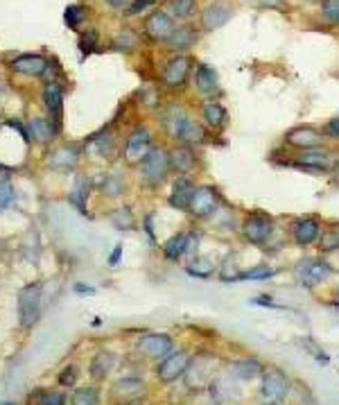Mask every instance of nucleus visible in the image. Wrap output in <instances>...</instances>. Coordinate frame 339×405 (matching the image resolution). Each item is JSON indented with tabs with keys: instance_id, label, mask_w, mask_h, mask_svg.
<instances>
[{
	"instance_id": "obj_1",
	"label": "nucleus",
	"mask_w": 339,
	"mask_h": 405,
	"mask_svg": "<svg viewBox=\"0 0 339 405\" xmlns=\"http://www.w3.org/2000/svg\"><path fill=\"white\" fill-rule=\"evenodd\" d=\"M161 127L174 143L197 148V145H204L208 141V129L204 127V123H199L188 109L176 102H170L161 111Z\"/></svg>"
},
{
	"instance_id": "obj_2",
	"label": "nucleus",
	"mask_w": 339,
	"mask_h": 405,
	"mask_svg": "<svg viewBox=\"0 0 339 405\" xmlns=\"http://www.w3.org/2000/svg\"><path fill=\"white\" fill-rule=\"evenodd\" d=\"M335 164V154L330 152L326 145H319V148H310V150H285V161L282 166H292L296 170H303V172H312V175H330Z\"/></svg>"
},
{
	"instance_id": "obj_3",
	"label": "nucleus",
	"mask_w": 339,
	"mask_h": 405,
	"mask_svg": "<svg viewBox=\"0 0 339 405\" xmlns=\"http://www.w3.org/2000/svg\"><path fill=\"white\" fill-rule=\"evenodd\" d=\"M240 233L249 245L265 249V245L276 233V220L269 213H265V210H249L240 220Z\"/></svg>"
},
{
	"instance_id": "obj_4",
	"label": "nucleus",
	"mask_w": 339,
	"mask_h": 405,
	"mask_svg": "<svg viewBox=\"0 0 339 405\" xmlns=\"http://www.w3.org/2000/svg\"><path fill=\"white\" fill-rule=\"evenodd\" d=\"M172 172L170 170V159H167V150L163 148V145H154L147 157H145L141 161V179L145 186H150V188H156V186H161L167 175Z\"/></svg>"
},
{
	"instance_id": "obj_5",
	"label": "nucleus",
	"mask_w": 339,
	"mask_h": 405,
	"mask_svg": "<svg viewBox=\"0 0 339 405\" xmlns=\"http://www.w3.org/2000/svg\"><path fill=\"white\" fill-rule=\"evenodd\" d=\"M41 297H43L41 283H28L19 293L16 306H19V324L23 328H32L39 322V315H41Z\"/></svg>"
},
{
	"instance_id": "obj_6",
	"label": "nucleus",
	"mask_w": 339,
	"mask_h": 405,
	"mask_svg": "<svg viewBox=\"0 0 339 405\" xmlns=\"http://www.w3.org/2000/svg\"><path fill=\"white\" fill-rule=\"evenodd\" d=\"M324 220L319 215H298L289 222V238L296 247H312L319 245L321 231H324Z\"/></svg>"
},
{
	"instance_id": "obj_7",
	"label": "nucleus",
	"mask_w": 339,
	"mask_h": 405,
	"mask_svg": "<svg viewBox=\"0 0 339 405\" xmlns=\"http://www.w3.org/2000/svg\"><path fill=\"white\" fill-rule=\"evenodd\" d=\"M222 195L220 190H217V186L213 184H201L192 192V199H190V206H188V213L195 217V220H208L217 208L222 204Z\"/></svg>"
},
{
	"instance_id": "obj_8",
	"label": "nucleus",
	"mask_w": 339,
	"mask_h": 405,
	"mask_svg": "<svg viewBox=\"0 0 339 405\" xmlns=\"http://www.w3.org/2000/svg\"><path fill=\"white\" fill-rule=\"evenodd\" d=\"M292 392V378H289L280 367H267L263 374L260 396L265 401L282 403Z\"/></svg>"
},
{
	"instance_id": "obj_9",
	"label": "nucleus",
	"mask_w": 339,
	"mask_h": 405,
	"mask_svg": "<svg viewBox=\"0 0 339 405\" xmlns=\"http://www.w3.org/2000/svg\"><path fill=\"white\" fill-rule=\"evenodd\" d=\"M195 70V61L190 55L176 52L174 57H170L167 63L161 70V82L170 88H181L183 84H188V79Z\"/></svg>"
},
{
	"instance_id": "obj_10",
	"label": "nucleus",
	"mask_w": 339,
	"mask_h": 405,
	"mask_svg": "<svg viewBox=\"0 0 339 405\" xmlns=\"http://www.w3.org/2000/svg\"><path fill=\"white\" fill-rule=\"evenodd\" d=\"M294 277L303 288L312 290L321 286V283H326L333 277V272H330V267L326 265L324 258L319 256V258H303V261H298L294 267Z\"/></svg>"
},
{
	"instance_id": "obj_11",
	"label": "nucleus",
	"mask_w": 339,
	"mask_h": 405,
	"mask_svg": "<svg viewBox=\"0 0 339 405\" xmlns=\"http://www.w3.org/2000/svg\"><path fill=\"white\" fill-rule=\"evenodd\" d=\"M282 143H285V148H289L292 152H298V150L319 148V145L326 143V139H324V134H321V127L296 125L282 134Z\"/></svg>"
},
{
	"instance_id": "obj_12",
	"label": "nucleus",
	"mask_w": 339,
	"mask_h": 405,
	"mask_svg": "<svg viewBox=\"0 0 339 405\" xmlns=\"http://www.w3.org/2000/svg\"><path fill=\"white\" fill-rule=\"evenodd\" d=\"M190 362H192V355H190L188 351H172V353L165 355V358L158 362V367H156V378H158L163 385L176 383V380L183 378L185 374H188Z\"/></svg>"
},
{
	"instance_id": "obj_13",
	"label": "nucleus",
	"mask_w": 339,
	"mask_h": 405,
	"mask_svg": "<svg viewBox=\"0 0 339 405\" xmlns=\"http://www.w3.org/2000/svg\"><path fill=\"white\" fill-rule=\"evenodd\" d=\"M233 19V5L231 0H211L199 16V28L204 32H215L224 28Z\"/></svg>"
},
{
	"instance_id": "obj_14",
	"label": "nucleus",
	"mask_w": 339,
	"mask_h": 405,
	"mask_svg": "<svg viewBox=\"0 0 339 405\" xmlns=\"http://www.w3.org/2000/svg\"><path fill=\"white\" fill-rule=\"evenodd\" d=\"M167 159H170V170L176 177H190L199 166L197 152L192 145H183V143H174L172 150H167Z\"/></svg>"
},
{
	"instance_id": "obj_15",
	"label": "nucleus",
	"mask_w": 339,
	"mask_h": 405,
	"mask_svg": "<svg viewBox=\"0 0 339 405\" xmlns=\"http://www.w3.org/2000/svg\"><path fill=\"white\" fill-rule=\"evenodd\" d=\"M154 148L152 145V134L147 127H136L129 134L127 145H125V161L129 166H141V161L147 157V152Z\"/></svg>"
},
{
	"instance_id": "obj_16",
	"label": "nucleus",
	"mask_w": 339,
	"mask_h": 405,
	"mask_svg": "<svg viewBox=\"0 0 339 405\" xmlns=\"http://www.w3.org/2000/svg\"><path fill=\"white\" fill-rule=\"evenodd\" d=\"M136 349L143 353L145 358H165L174 351V339L167 333H145L138 342H136Z\"/></svg>"
},
{
	"instance_id": "obj_17",
	"label": "nucleus",
	"mask_w": 339,
	"mask_h": 405,
	"mask_svg": "<svg viewBox=\"0 0 339 405\" xmlns=\"http://www.w3.org/2000/svg\"><path fill=\"white\" fill-rule=\"evenodd\" d=\"M195 86L204 100H217L222 95L220 77H217V70L211 63L201 61L195 66Z\"/></svg>"
},
{
	"instance_id": "obj_18",
	"label": "nucleus",
	"mask_w": 339,
	"mask_h": 405,
	"mask_svg": "<svg viewBox=\"0 0 339 405\" xmlns=\"http://www.w3.org/2000/svg\"><path fill=\"white\" fill-rule=\"evenodd\" d=\"M174 28H176V23L165 10L152 12L147 19H145V34H147L152 41H163L165 43L167 37L174 32Z\"/></svg>"
},
{
	"instance_id": "obj_19",
	"label": "nucleus",
	"mask_w": 339,
	"mask_h": 405,
	"mask_svg": "<svg viewBox=\"0 0 339 405\" xmlns=\"http://www.w3.org/2000/svg\"><path fill=\"white\" fill-rule=\"evenodd\" d=\"M195 188H197V184H195L192 177H176L174 184H172V190H170L167 204L172 208H176V210L188 213V206H190V199H192Z\"/></svg>"
},
{
	"instance_id": "obj_20",
	"label": "nucleus",
	"mask_w": 339,
	"mask_h": 405,
	"mask_svg": "<svg viewBox=\"0 0 339 405\" xmlns=\"http://www.w3.org/2000/svg\"><path fill=\"white\" fill-rule=\"evenodd\" d=\"M12 70L21 72V75H28V77H39V75H45L48 68H50V59L43 55H21L16 57V59L10 61Z\"/></svg>"
},
{
	"instance_id": "obj_21",
	"label": "nucleus",
	"mask_w": 339,
	"mask_h": 405,
	"mask_svg": "<svg viewBox=\"0 0 339 405\" xmlns=\"http://www.w3.org/2000/svg\"><path fill=\"white\" fill-rule=\"evenodd\" d=\"M147 392V385L141 378H120L116 385L111 387V399L118 403H132Z\"/></svg>"
},
{
	"instance_id": "obj_22",
	"label": "nucleus",
	"mask_w": 339,
	"mask_h": 405,
	"mask_svg": "<svg viewBox=\"0 0 339 405\" xmlns=\"http://www.w3.org/2000/svg\"><path fill=\"white\" fill-rule=\"evenodd\" d=\"M201 123L211 132H220L229 123V111L220 100H206L201 104Z\"/></svg>"
},
{
	"instance_id": "obj_23",
	"label": "nucleus",
	"mask_w": 339,
	"mask_h": 405,
	"mask_svg": "<svg viewBox=\"0 0 339 405\" xmlns=\"http://www.w3.org/2000/svg\"><path fill=\"white\" fill-rule=\"evenodd\" d=\"M229 371L236 378L249 383V380H256V378H260L265 374V364L258 358H236V360L229 362Z\"/></svg>"
},
{
	"instance_id": "obj_24",
	"label": "nucleus",
	"mask_w": 339,
	"mask_h": 405,
	"mask_svg": "<svg viewBox=\"0 0 339 405\" xmlns=\"http://www.w3.org/2000/svg\"><path fill=\"white\" fill-rule=\"evenodd\" d=\"M197 39H199V30H195L192 26H176L172 34L167 37L165 48H170V50H174V52H183L195 46Z\"/></svg>"
},
{
	"instance_id": "obj_25",
	"label": "nucleus",
	"mask_w": 339,
	"mask_h": 405,
	"mask_svg": "<svg viewBox=\"0 0 339 405\" xmlns=\"http://www.w3.org/2000/svg\"><path fill=\"white\" fill-rule=\"evenodd\" d=\"M190 240H192V231H179L163 245V256L167 261H179V258L188 254Z\"/></svg>"
},
{
	"instance_id": "obj_26",
	"label": "nucleus",
	"mask_w": 339,
	"mask_h": 405,
	"mask_svg": "<svg viewBox=\"0 0 339 405\" xmlns=\"http://www.w3.org/2000/svg\"><path fill=\"white\" fill-rule=\"evenodd\" d=\"M43 102L48 111L52 113V118L56 120V125L61 123V113H63V86L56 84V82H50L45 84L43 88Z\"/></svg>"
},
{
	"instance_id": "obj_27",
	"label": "nucleus",
	"mask_w": 339,
	"mask_h": 405,
	"mask_svg": "<svg viewBox=\"0 0 339 405\" xmlns=\"http://www.w3.org/2000/svg\"><path fill=\"white\" fill-rule=\"evenodd\" d=\"M79 161V150L75 148H56L50 159H48V164H50L52 170H61V172H66V170H72L77 166Z\"/></svg>"
},
{
	"instance_id": "obj_28",
	"label": "nucleus",
	"mask_w": 339,
	"mask_h": 405,
	"mask_svg": "<svg viewBox=\"0 0 339 405\" xmlns=\"http://www.w3.org/2000/svg\"><path fill=\"white\" fill-rule=\"evenodd\" d=\"M116 355H113L111 351H100L95 358L91 360V367H88V374H91L93 380H104L107 378L113 367H116Z\"/></svg>"
},
{
	"instance_id": "obj_29",
	"label": "nucleus",
	"mask_w": 339,
	"mask_h": 405,
	"mask_svg": "<svg viewBox=\"0 0 339 405\" xmlns=\"http://www.w3.org/2000/svg\"><path fill=\"white\" fill-rule=\"evenodd\" d=\"M208 220L213 222V226L224 229V231H233V229H238L240 226V220L236 217V208H231V204H226V201H222L220 208H217Z\"/></svg>"
},
{
	"instance_id": "obj_30",
	"label": "nucleus",
	"mask_w": 339,
	"mask_h": 405,
	"mask_svg": "<svg viewBox=\"0 0 339 405\" xmlns=\"http://www.w3.org/2000/svg\"><path fill=\"white\" fill-rule=\"evenodd\" d=\"M185 272L190 274L192 279H213L217 267L213 261H208V258H190V263H185Z\"/></svg>"
},
{
	"instance_id": "obj_31",
	"label": "nucleus",
	"mask_w": 339,
	"mask_h": 405,
	"mask_svg": "<svg viewBox=\"0 0 339 405\" xmlns=\"http://www.w3.org/2000/svg\"><path fill=\"white\" fill-rule=\"evenodd\" d=\"M197 0H167L165 3V12L172 16L174 21H183L190 19L192 14L197 12Z\"/></svg>"
},
{
	"instance_id": "obj_32",
	"label": "nucleus",
	"mask_w": 339,
	"mask_h": 405,
	"mask_svg": "<svg viewBox=\"0 0 339 405\" xmlns=\"http://www.w3.org/2000/svg\"><path fill=\"white\" fill-rule=\"evenodd\" d=\"M54 129L56 127L50 125V120H45V118H32L28 132H32L30 134L32 139H37V141H41V143H48V141L54 139Z\"/></svg>"
},
{
	"instance_id": "obj_33",
	"label": "nucleus",
	"mask_w": 339,
	"mask_h": 405,
	"mask_svg": "<svg viewBox=\"0 0 339 405\" xmlns=\"http://www.w3.org/2000/svg\"><path fill=\"white\" fill-rule=\"evenodd\" d=\"M274 274H276V270L269 265H256L251 267V270H240L236 277H233V281H267L271 279Z\"/></svg>"
},
{
	"instance_id": "obj_34",
	"label": "nucleus",
	"mask_w": 339,
	"mask_h": 405,
	"mask_svg": "<svg viewBox=\"0 0 339 405\" xmlns=\"http://www.w3.org/2000/svg\"><path fill=\"white\" fill-rule=\"evenodd\" d=\"M337 249H339V224L324 226L319 238V252L330 254V252H337Z\"/></svg>"
},
{
	"instance_id": "obj_35",
	"label": "nucleus",
	"mask_w": 339,
	"mask_h": 405,
	"mask_svg": "<svg viewBox=\"0 0 339 405\" xmlns=\"http://www.w3.org/2000/svg\"><path fill=\"white\" fill-rule=\"evenodd\" d=\"M70 403L72 405H100V392H98V387H93V385L77 387V390L72 392Z\"/></svg>"
},
{
	"instance_id": "obj_36",
	"label": "nucleus",
	"mask_w": 339,
	"mask_h": 405,
	"mask_svg": "<svg viewBox=\"0 0 339 405\" xmlns=\"http://www.w3.org/2000/svg\"><path fill=\"white\" fill-rule=\"evenodd\" d=\"M136 43H138V37H136L132 30H123L113 37V48H116L118 52H132Z\"/></svg>"
},
{
	"instance_id": "obj_37",
	"label": "nucleus",
	"mask_w": 339,
	"mask_h": 405,
	"mask_svg": "<svg viewBox=\"0 0 339 405\" xmlns=\"http://www.w3.org/2000/svg\"><path fill=\"white\" fill-rule=\"evenodd\" d=\"M109 220L113 222V226H116V229H125V231H129V229H134V215H132V208H116L113 210V213L109 215Z\"/></svg>"
},
{
	"instance_id": "obj_38",
	"label": "nucleus",
	"mask_w": 339,
	"mask_h": 405,
	"mask_svg": "<svg viewBox=\"0 0 339 405\" xmlns=\"http://www.w3.org/2000/svg\"><path fill=\"white\" fill-rule=\"evenodd\" d=\"M63 21H66V26L70 30H77L86 21V10L82 5H68L66 10H63Z\"/></svg>"
},
{
	"instance_id": "obj_39",
	"label": "nucleus",
	"mask_w": 339,
	"mask_h": 405,
	"mask_svg": "<svg viewBox=\"0 0 339 405\" xmlns=\"http://www.w3.org/2000/svg\"><path fill=\"white\" fill-rule=\"evenodd\" d=\"M88 179H79L75 184V188H72L70 192V199H72V204H75L82 213H86V199H88Z\"/></svg>"
},
{
	"instance_id": "obj_40",
	"label": "nucleus",
	"mask_w": 339,
	"mask_h": 405,
	"mask_svg": "<svg viewBox=\"0 0 339 405\" xmlns=\"http://www.w3.org/2000/svg\"><path fill=\"white\" fill-rule=\"evenodd\" d=\"M321 16L330 26H339V0H321Z\"/></svg>"
},
{
	"instance_id": "obj_41",
	"label": "nucleus",
	"mask_w": 339,
	"mask_h": 405,
	"mask_svg": "<svg viewBox=\"0 0 339 405\" xmlns=\"http://www.w3.org/2000/svg\"><path fill=\"white\" fill-rule=\"evenodd\" d=\"M37 405H66V394L56 392V390H48L37 396Z\"/></svg>"
},
{
	"instance_id": "obj_42",
	"label": "nucleus",
	"mask_w": 339,
	"mask_h": 405,
	"mask_svg": "<svg viewBox=\"0 0 339 405\" xmlns=\"http://www.w3.org/2000/svg\"><path fill=\"white\" fill-rule=\"evenodd\" d=\"M301 344H303V351L305 353H310L314 360H317L319 364H328L330 362V358H328V353L324 351V349H319V344H314L312 339H301Z\"/></svg>"
},
{
	"instance_id": "obj_43",
	"label": "nucleus",
	"mask_w": 339,
	"mask_h": 405,
	"mask_svg": "<svg viewBox=\"0 0 339 405\" xmlns=\"http://www.w3.org/2000/svg\"><path fill=\"white\" fill-rule=\"evenodd\" d=\"M98 32L95 30H86L82 37H79V50L82 55H91L95 50V46H98Z\"/></svg>"
},
{
	"instance_id": "obj_44",
	"label": "nucleus",
	"mask_w": 339,
	"mask_h": 405,
	"mask_svg": "<svg viewBox=\"0 0 339 405\" xmlns=\"http://www.w3.org/2000/svg\"><path fill=\"white\" fill-rule=\"evenodd\" d=\"M102 192H107L109 197H116V195H120V192H123V181H120L118 177H104Z\"/></svg>"
},
{
	"instance_id": "obj_45",
	"label": "nucleus",
	"mask_w": 339,
	"mask_h": 405,
	"mask_svg": "<svg viewBox=\"0 0 339 405\" xmlns=\"http://www.w3.org/2000/svg\"><path fill=\"white\" fill-rule=\"evenodd\" d=\"M77 374H79V371H77L75 364H68V367H63V371H61L56 380H59V385H63V387H72L77 383Z\"/></svg>"
},
{
	"instance_id": "obj_46",
	"label": "nucleus",
	"mask_w": 339,
	"mask_h": 405,
	"mask_svg": "<svg viewBox=\"0 0 339 405\" xmlns=\"http://www.w3.org/2000/svg\"><path fill=\"white\" fill-rule=\"evenodd\" d=\"M321 134H324L326 141H339V116L330 118L328 123L321 127Z\"/></svg>"
},
{
	"instance_id": "obj_47",
	"label": "nucleus",
	"mask_w": 339,
	"mask_h": 405,
	"mask_svg": "<svg viewBox=\"0 0 339 405\" xmlns=\"http://www.w3.org/2000/svg\"><path fill=\"white\" fill-rule=\"evenodd\" d=\"M12 199H14V188H12V184H10V181H0V210L10 208Z\"/></svg>"
},
{
	"instance_id": "obj_48",
	"label": "nucleus",
	"mask_w": 339,
	"mask_h": 405,
	"mask_svg": "<svg viewBox=\"0 0 339 405\" xmlns=\"http://www.w3.org/2000/svg\"><path fill=\"white\" fill-rule=\"evenodd\" d=\"M150 5H154V0H129V7H127V14H138L143 10H147Z\"/></svg>"
},
{
	"instance_id": "obj_49",
	"label": "nucleus",
	"mask_w": 339,
	"mask_h": 405,
	"mask_svg": "<svg viewBox=\"0 0 339 405\" xmlns=\"http://www.w3.org/2000/svg\"><path fill=\"white\" fill-rule=\"evenodd\" d=\"M251 7H280L282 0H247Z\"/></svg>"
},
{
	"instance_id": "obj_50",
	"label": "nucleus",
	"mask_w": 339,
	"mask_h": 405,
	"mask_svg": "<svg viewBox=\"0 0 339 405\" xmlns=\"http://www.w3.org/2000/svg\"><path fill=\"white\" fill-rule=\"evenodd\" d=\"M251 304H256V306H271V308H280L276 302H274L271 297H258V299H251Z\"/></svg>"
},
{
	"instance_id": "obj_51",
	"label": "nucleus",
	"mask_w": 339,
	"mask_h": 405,
	"mask_svg": "<svg viewBox=\"0 0 339 405\" xmlns=\"http://www.w3.org/2000/svg\"><path fill=\"white\" fill-rule=\"evenodd\" d=\"M10 127H14L16 132H19V134L23 136V139H25V141H30V134H28V129L23 127V125L19 123V120H10Z\"/></svg>"
},
{
	"instance_id": "obj_52",
	"label": "nucleus",
	"mask_w": 339,
	"mask_h": 405,
	"mask_svg": "<svg viewBox=\"0 0 339 405\" xmlns=\"http://www.w3.org/2000/svg\"><path fill=\"white\" fill-rule=\"evenodd\" d=\"M120 256H123V245H118V247L111 252V256H109V265H118V263H120Z\"/></svg>"
},
{
	"instance_id": "obj_53",
	"label": "nucleus",
	"mask_w": 339,
	"mask_h": 405,
	"mask_svg": "<svg viewBox=\"0 0 339 405\" xmlns=\"http://www.w3.org/2000/svg\"><path fill=\"white\" fill-rule=\"evenodd\" d=\"M330 177H333V184L339 188V157H335V164H333V170H330Z\"/></svg>"
},
{
	"instance_id": "obj_54",
	"label": "nucleus",
	"mask_w": 339,
	"mask_h": 405,
	"mask_svg": "<svg viewBox=\"0 0 339 405\" xmlns=\"http://www.w3.org/2000/svg\"><path fill=\"white\" fill-rule=\"evenodd\" d=\"M75 293H79V295H93V293H95V288L84 286V283H77V286H75Z\"/></svg>"
},
{
	"instance_id": "obj_55",
	"label": "nucleus",
	"mask_w": 339,
	"mask_h": 405,
	"mask_svg": "<svg viewBox=\"0 0 339 405\" xmlns=\"http://www.w3.org/2000/svg\"><path fill=\"white\" fill-rule=\"evenodd\" d=\"M5 166H0V181H7V175H10V172H7V170H3Z\"/></svg>"
},
{
	"instance_id": "obj_56",
	"label": "nucleus",
	"mask_w": 339,
	"mask_h": 405,
	"mask_svg": "<svg viewBox=\"0 0 339 405\" xmlns=\"http://www.w3.org/2000/svg\"><path fill=\"white\" fill-rule=\"evenodd\" d=\"M260 405H278V403H274V401H265V403H260Z\"/></svg>"
},
{
	"instance_id": "obj_57",
	"label": "nucleus",
	"mask_w": 339,
	"mask_h": 405,
	"mask_svg": "<svg viewBox=\"0 0 339 405\" xmlns=\"http://www.w3.org/2000/svg\"><path fill=\"white\" fill-rule=\"evenodd\" d=\"M0 405H16V403H12V401H3V403H0Z\"/></svg>"
},
{
	"instance_id": "obj_58",
	"label": "nucleus",
	"mask_w": 339,
	"mask_h": 405,
	"mask_svg": "<svg viewBox=\"0 0 339 405\" xmlns=\"http://www.w3.org/2000/svg\"><path fill=\"white\" fill-rule=\"evenodd\" d=\"M337 308H339V290H337Z\"/></svg>"
}]
</instances>
